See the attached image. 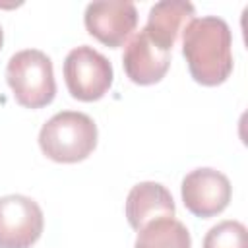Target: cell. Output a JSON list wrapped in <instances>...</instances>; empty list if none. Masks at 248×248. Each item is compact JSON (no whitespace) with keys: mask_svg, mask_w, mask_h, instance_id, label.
<instances>
[{"mask_svg":"<svg viewBox=\"0 0 248 248\" xmlns=\"http://www.w3.org/2000/svg\"><path fill=\"white\" fill-rule=\"evenodd\" d=\"M6 81L16 101L25 108H41L52 103L56 81L50 58L37 48L16 52L6 66Z\"/></svg>","mask_w":248,"mask_h":248,"instance_id":"3957f363","label":"cell"},{"mask_svg":"<svg viewBox=\"0 0 248 248\" xmlns=\"http://www.w3.org/2000/svg\"><path fill=\"white\" fill-rule=\"evenodd\" d=\"M112 78L114 72L108 58L89 45L72 48L64 60L66 87L78 101H99L110 89Z\"/></svg>","mask_w":248,"mask_h":248,"instance_id":"277c9868","label":"cell"},{"mask_svg":"<svg viewBox=\"0 0 248 248\" xmlns=\"http://www.w3.org/2000/svg\"><path fill=\"white\" fill-rule=\"evenodd\" d=\"M192 238L184 223L174 217L149 221L138 231L134 248H190Z\"/></svg>","mask_w":248,"mask_h":248,"instance_id":"8fae6325","label":"cell"},{"mask_svg":"<svg viewBox=\"0 0 248 248\" xmlns=\"http://www.w3.org/2000/svg\"><path fill=\"white\" fill-rule=\"evenodd\" d=\"M174 200L170 192L159 182H140L126 198V219L134 231H140L149 221L161 217H174Z\"/></svg>","mask_w":248,"mask_h":248,"instance_id":"9c48e42d","label":"cell"},{"mask_svg":"<svg viewBox=\"0 0 248 248\" xmlns=\"http://www.w3.org/2000/svg\"><path fill=\"white\" fill-rule=\"evenodd\" d=\"M2 43H4V33H2V27H0V48H2Z\"/></svg>","mask_w":248,"mask_h":248,"instance_id":"4fadbf2b","label":"cell"},{"mask_svg":"<svg viewBox=\"0 0 248 248\" xmlns=\"http://www.w3.org/2000/svg\"><path fill=\"white\" fill-rule=\"evenodd\" d=\"M83 23L89 35L107 46H122L138 25V10L130 0H101L85 8Z\"/></svg>","mask_w":248,"mask_h":248,"instance_id":"8992f818","label":"cell"},{"mask_svg":"<svg viewBox=\"0 0 248 248\" xmlns=\"http://www.w3.org/2000/svg\"><path fill=\"white\" fill-rule=\"evenodd\" d=\"M122 66L130 81L138 85H151L165 78L170 66V52L159 48L143 29H140L126 45Z\"/></svg>","mask_w":248,"mask_h":248,"instance_id":"ba28073f","label":"cell"},{"mask_svg":"<svg viewBox=\"0 0 248 248\" xmlns=\"http://www.w3.org/2000/svg\"><path fill=\"white\" fill-rule=\"evenodd\" d=\"M194 12H196L194 4L184 2V0H163V2H157L149 10L147 23H145L143 31L147 33V37L159 48L170 52L178 33H182L186 23L190 19H194L192 17Z\"/></svg>","mask_w":248,"mask_h":248,"instance_id":"30bf717a","label":"cell"},{"mask_svg":"<svg viewBox=\"0 0 248 248\" xmlns=\"http://www.w3.org/2000/svg\"><path fill=\"white\" fill-rule=\"evenodd\" d=\"M182 54L192 78L207 87L221 85L232 72V35L217 16L194 17L182 29Z\"/></svg>","mask_w":248,"mask_h":248,"instance_id":"6da1fadb","label":"cell"},{"mask_svg":"<svg viewBox=\"0 0 248 248\" xmlns=\"http://www.w3.org/2000/svg\"><path fill=\"white\" fill-rule=\"evenodd\" d=\"M41 151L56 163H79L97 145V124L78 110H62L48 118L39 132Z\"/></svg>","mask_w":248,"mask_h":248,"instance_id":"7a4b0ae2","label":"cell"},{"mask_svg":"<svg viewBox=\"0 0 248 248\" xmlns=\"http://www.w3.org/2000/svg\"><path fill=\"white\" fill-rule=\"evenodd\" d=\"M202 248H248L246 227L232 219L221 221L205 232Z\"/></svg>","mask_w":248,"mask_h":248,"instance_id":"7c38bea8","label":"cell"},{"mask_svg":"<svg viewBox=\"0 0 248 248\" xmlns=\"http://www.w3.org/2000/svg\"><path fill=\"white\" fill-rule=\"evenodd\" d=\"M184 207L196 217H213L221 213L232 194L229 178L209 167L194 169L182 178L180 186Z\"/></svg>","mask_w":248,"mask_h":248,"instance_id":"52a82bcc","label":"cell"},{"mask_svg":"<svg viewBox=\"0 0 248 248\" xmlns=\"http://www.w3.org/2000/svg\"><path fill=\"white\" fill-rule=\"evenodd\" d=\"M41 205L23 194L0 198V248H31L43 234Z\"/></svg>","mask_w":248,"mask_h":248,"instance_id":"5b68a950","label":"cell"}]
</instances>
